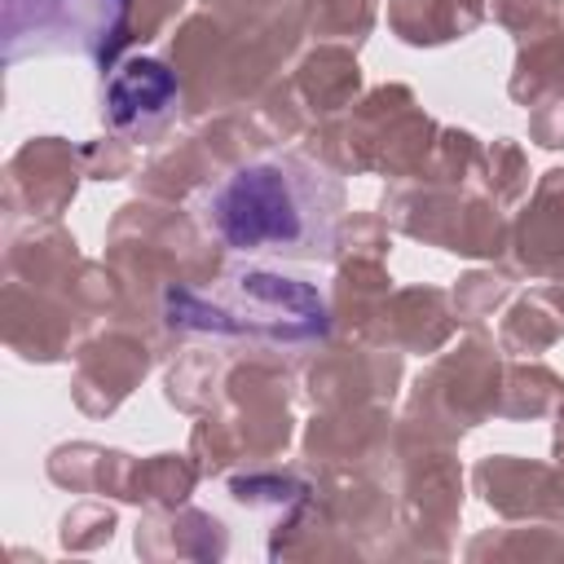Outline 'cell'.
Masks as SVG:
<instances>
[{"label":"cell","instance_id":"obj_1","mask_svg":"<svg viewBox=\"0 0 564 564\" xmlns=\"http://www.w3.org/2000/svg\"><path fill=\"white\" fill-rule=\"evenodd\" d=\"M344 216V181L308 154H264L203 194L207 234L238 256L330 260Z\"/></svg>","mask_w":564,"mask_h":564},{"label":"cell","instance_id":"obj_2","mask_svg":"<svg viewBox=\"0 0 564 564\" xmlns=\"http://www.w3.org/2000/svg\"><path fill=\"white\" fill-rule=\"evenodd\" d=\"M163 317L172 330L264 344H313L330 330L322 291L273 269H238L220 282L172 286L163 295Z\"/></svg>","mask_w":564,"mask_h":564},{"label":"cell","instance_id":"obj_3","mask_svg":"<svg viewBox=\"0 0 564 564\" xmlns=\"http://www.w3.org/2000/svg\"><path fill=\"white\" fill-rule=\"evenodd\" d=\"M128 9L132 0H0V53L9 66L44 53L106 62L123 40Z\"/></svg>","mask_w":564,"mask_h":564},{"label":"cell","instance_id":"obj_4","mask_svg":"<svg viewBox=\"0 0 564 564\" xmlns=\"http://www.w3.org/2000/svg\"><path fill=\"white\" fill-rule=\"evenodd\" d=\"M176 101H181L176 75L159 57H132L115 66V75L106 79L101 119L119 137H150L176 115Z\"/></svg>","mask_w":564,"mask_h":564}]
</instances>
